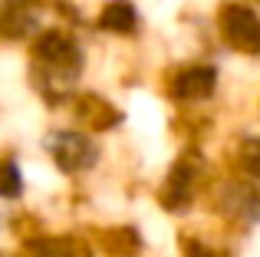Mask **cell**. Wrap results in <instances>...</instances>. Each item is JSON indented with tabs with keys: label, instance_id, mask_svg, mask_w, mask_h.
Masks as SVG:
<instances>
[{
	"label": "cell",
	"instance_id": "cell-1",
	"mask_svg": "<svg viewBox=\"0 0 260 257\" xmlns=\"http://www.w3.org/2000/svg\"><path fill=\"white\" fill-rule=\"evenodd\" d=\"M53 155L66 172H79V168L95 165V145L86 135H76V132H59L53 139Z\"/></svg>",
	"mask_w": 260,
	"mask_h": 257
},
{
	"label": "cell",
	"instance_id": "cell-2",
	"mask_svg": "<svg viewBox=\"0 0 260 257\" xmlns=\"http://www.w3.org/2000/svg\"><path fill=\"white\" fill-rule=\"evenodd\" d=\"M228 37L244 50H257L260 46V23L254 17H247L244 10H234L228 17Z\"/></svg>",
	"mask_w": 260,
	"mask_h": 257
},
{
	"label": "cell",
	"instance_id": "cell-3",
	"mask_svg": "<svg viewBox=\"0 0 260 257\" xmlns=\"http://www.w3.org/2000/svg\"><path fill=\"white\" fill-rule=\"evenodd\" d=\"M211 86H214V73H211V70H188V73H181V76H178L175 92H178V96H184V99H191V96H208Z\"/></svg>",
	"mask_w": 260,
	"mask_h": 257
},
{
	"label": "cell",
	"instance_id": "cell-4",
	"mask_svg": "<svg viewBox=\"0 0 260 257\" xmlns=\"http://www.w3.org/2000/svg\"><path fill=\"white\" fill-rule=\"evenodd\" d=\"M102 23H106L109 30H125V26L132 23V7H125V4L109 7V13L102 17Z\"/></svg>",
	"mask_w": 260,
	"mask_h": 257
},
{
	"label": "cell",
	"instance_id": "cell-5",
	"mask_svg": "<svg viewBox=\"0 0 260 257\" xmlns=\"http://www.w3.org/2000/svg\"><path fill=\"white\" fill-rule=\"evenodd\" d=\"M20 191V172H17V165L13 162H4L0 165V195H17Z\"/></svg>",
	"mask_w": 260,
	"mask_h": 257
},
{
	"label": "cell",
	"instance_id": "cell-6",
	"mask_svg": "<svg viewBox=\"0 0 260 257\" xmlns=\"http://www.w3.org/2000/svg\"><path fill=\"white\" fill-rule=\"evenodd\" d=\"M244 165L254 175H260V142H247L244 145Z\"/></svg>",
	"mask_w": 260,
	"mask_h": 257
}]
</instances>
